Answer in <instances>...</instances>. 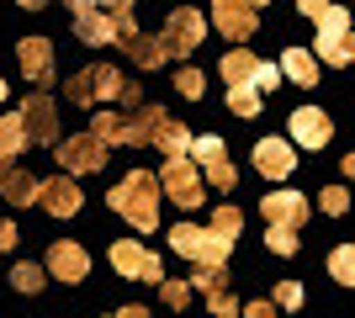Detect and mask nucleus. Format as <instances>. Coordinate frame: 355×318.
<instances>
[{
  "label": "nucleus",
  "instance_id": "1",
  "mask_svg": "<svg viewBox=\"0 0 355 318\" xmlns=\"http://www.w3.org/2000/svg\"><path fill=\"white\" fill-rule=\"evenodd\" d=\"M159 191H164V181L154 170H133V175H122L117 191H106V207L117 218H128L138 233H154L159 228Z\"/></svg>",
  "mask_w": 355,
  "mask_h": 318
},
{
  "label": "nucleus",
  "instance_id": "2",
  "mask_svg": "<svg viewBox=\"0 0 355 318\" xmlns=\"http://www.w3.org/2000/svg\"><path fill=\"white\" fill-rule=\"evenodd\" d=\"M170 249L175 255H186L196 265H228V255H234V239H223L218 228H196V223H175L170 228Z\"/></svg>",
  "mask_w": 355,
  "mask_h": 318
},
{
  "label": "nucleus",
  "instance_id": "3",
  "mask_svg": "<svg viewBox=\"0 0 355 318\" xmlns=\"http://www.w3.org/2000/svg\"><path fill=\"white\" fill-rule=\"evenodd\" d=\"M133 80H122L112 64H90L69 80V106H96V101H122Z\"/></svg>",
  "mask_w": 355,
  "mask_h": 318
},
{
  "label": "nucleus",
  "instance_id": "4",
  "mask_svg": "<svg viewBox=\"0 0 355 318\" xmlns=\"http://www.w3.org/2000/svg\"><path fill=\"white\" fill-rule=\"evenodd\" d=\"M159 181H164V191H170V202H175V207H186V212L207 202V175H196L191 154H164Z\"/></svg>",
  "mask_w": 355,
  "mask_h": 318
},
{
  "label": "nucleus",
  "instance_id": "5",
  "mask_svg": "<svg viewBox=\"0 0 355 318\" xmlns=\"http://www.w3.org/2000/svg\"><path fill=\"white\" fill-rule=\"evenodd\" d=\"M112 271H117L122 281H148V287H159V281H164L159 255L144 249L138 239H117V244H112Z\"/></svg>",
  "mask_w": 355,
  "mask_h": 318
},
{
  "label": "nucleus",
  "instance_id": "6",
  "mask_svg": "<svg viewBox=\"0 0 355 318\" xmlns=\"http://www.w3.org/2000/svg\"><path fill=\"white\" fill-rule=\"evenodd\" d=\"M164 48H170V59H191L196 48H202V37H207V16H196L191 6H180V11L164 16Z\"/></svg>",
  "mask_w": 355,
  "mask_h": 318
},
{
  "label": "nucleus",
  "instance_id": "7",
  "mask_svg": "<svg viewBox=\"0 0 355 318\" xmlns=\"http://www.w3.org/2000/svg\"><path fill=\"white\" fill-rule=\"evenodd\" d=\"M350 11L345 6H329L318 16V64H350Z\"/></svg>",
  "mask_w": 355,
  "mask_h": 318
},
{
  "label": "nucleus",
  "instance_id": "8",
  "mask_svg": "<svg viewBox=\"0 0 355 318\" xmlns=\"http://www.w3.org/2000/svg\"><path fill=\"white\" fill-rule=\"evenodd\" d=\"M53 154H59V165L69 170V175H96V170L106 165V143H101L96 133L59 138V143H53Z\"/></svg>",
  "mask_w": 355,
  "mask_h": 318
},
{
  "label": "nucleus",
  "instance_id": "9",
  "mask_svg": "<svg viewBox=\"0 0 355 318\" xmlns=\"http://www.w3.org/2000/svg\"><path fill=\"white\" fill-rule=\"evenodd\" d=\"M212 27L228 37V43H244L260 27V6L254 0H212Z\"/></svg>",
  "mask_w": 355,
  "mask_h": 318
},
{
  "label": "nucleus",
  "instance_id": "10",
  "mask_svg": "<svg viewBox=\"0 0 355 318\" xmlns=\"http://www.w3.org/2000/svg\"><path fill=\"white\" fill-rule=\"evenodd\" d=\"M191 154L202 159V170H207V186H212V191H234L239 175H234V165H228V143H223L218 133H202V138L191 143Z\"/></svg>",
  "mask_w": 355,
  "mask_h": 318
},
{
  "label": "nucleus",
  "instance_id": "11",
  "mask_svg": "<svg viewBox=\"0 0 355 318\" xmlns=\"http://www.w3.org/2000/svg\"><path fill=\"white\" fill-rule=\"evenodd\" d=\"M21 117H27V133L32 143H59V101L37 85V91L21 101Z\"/></svg>",
  "mask_w": 355,
  "mask_h": 318
},
{
  "label": "nucleus",
  "instance_id": "12",
  "mask_svg": "<svg viewBox=\"0 0 355 318\" xmlns=\"http://www.w3.org/2000/svg\"><path fill=\"white\" fill-rule=\"evenodd\" d=\"M191 287H202V297H207V308L218 318H239V303H234V292H228V271H223V265H202V260H196Z\"/></svg>",
  "mask_w": 355,
  "mask_h": 318
},
{
  "label": "nucleus",
  "instance_id": "13",
  "mask_svg": "<svg viewBox=\"0 0 355 318\" xmlns=\"http://www.w3.org/2000/svg\"><path fill=\"white\" fill-rule=\"evenodd\" d=\"M334 138V122H329L324 106H297L292 112V143L297 149H324Z\"/></svg>",
  "mask_w": 355,
  "mask_h": 318
},
{
  "label": "nucleus",
  "instance_id": "14",
  "mask_svg": "<svg viewBox=\"0 0 355 318\" xmlns=\"http://www.w3.org/2000/svg\"><path fill=\"white\" fill-rule=\"evenodd\" d=\"M37 202H43L53 218H74V212L85 207V191L69 181V170L64 175H53V181H37Z\"/></svg>",
  "mask_w": 355,
  "mask_h": 318
},
{
  "label": "nucleus",
  "instance_id": "15",
  "mask_svg": "<svg viewBox=\"0 0 355 318\" xmlns=\"http://www.w3.org/2000/svg\"><path fill=\"white\" fill-rule=\"evenodd\" d=\"M16 64L32 85H53V43L48 37H21L16 43Z\"/></svg>",
  "mask_w": 355,
  "mask_h": 318
},
{
  "label": "nucleus",
  "instance_id": "16",
  "mask_svg": "<svg viewBox=\"0 0 355 318\" xmlns=\"http://www.w3.org/2000/svg\"><path fill=\"white\" fill-rule=\"evenodd\" d=\"M254 170L270 175V181H286V175L297 170V149L282 143V138H260V143H254Z\"/></svg>",
  "mask_w": 355,
  "mask_h": 318
},
{
  "label": "nucleus",
  "instance_id": "17",
  "mask_svg": "<svg viewBox=\"0 0 355 318\" xmlns=\"http://www.w3.org/2000/svg\"><path fill=\"white\" fill-rule=\"evenodd\" d=\"M260 212H266L276 228H302L308 223V197H297V191H266V202H260Z\"/></svg>",
  "mask_w": 355,
  "mask_h": 318
},
{
  "label": "nucleus",
  "instance_id": "18",
  "mask_svg": "<svg viewBox=\"0 0 355 318\" xmlns=\"http://www.w3.org/2000/svg\"><path fill=\"white\" fill-rule=\"evenodd\" d=\"M48 276H59V281H85L90 276V255L80 249V244H69V239H59L53 249H48Z\"/></svg>",
  "mask_w": 355,
  "mask_h": 318
},
{
  "label": "nucleus",
  "instance_id": "19",
  "mask_svg": "<svg viewBox=\"0 0 355 318\" xmlns=\"http://www.w3.org/2000/svg\"><path fill=\"white\" fill-rule=\"evenodd\" d=\"M74 32H80V43L101 48L117 37V16L106 11V6H90V11H74Z\"/></svg>",
  "mask_w": 355,
  "mask_h": 318
},
{
  "label": "nucleus",
  "instance_id": "20",
  "mask_svg": "<svg viewBox=\"0 0 355 318\" xmlns=\"http://www.w3.org/2000/svg\"><path fill=\"white\" fill-rule=\"evenodd\" d=\"M27 138H32V133H27V117H21V112H0V170L21 159Z\"/></svg>",
  "mask_w": 355,
  "mask_h": 318
},
{
  "label": "nucleus",
  "instance_id": "21",
  "mask_svg": "<svg viewBox=\"0 0 355 318\" xmlns=\"http://www.w3.org/2000/svg\"><path fill=\"white\" fill-rule=\"evenodd\" d=\"M0 197L11 202V207H27V202H37V181H32L27 170L6 165V170H0Z\"/></svg>",
  "mask_w": 355,
  "mask_h": 318
},
{
  "label": "nucleus",
  "instance_id": "22",
  "mask_svg": "<svg viewBox=\"0 0 355 318\" xmlns=\"http://www.w3.org/2000/svg\"><path fill=\"white\" fill-rule=\"evenodd\" d=\"M128 48V59L138 64V69H159L164 59H170V48H164V37H144V32H138L133 43H122Z\"/></svg>",
  "mask_w": 355,
  "mask_h": 318
},
{
  "label": "nucleus",
  "instance_id": "23",
  "mask_svg": "<svg viewBox=\"0 0 355 318\" xmlns=\"http://www.w3.org/2000/svg\"><path fill=\"white\" fill-rule=\"evenodd\" d=\"M282 69H286V80H297V85H313V80H318V53H308V48H286Z\"/></svg>",
  "mask_w": 355,
  "mask_h": 318
},
{
  "label": "nucleus",
  "instance_id": "24",
  "mask_svg": "<svg viewBox=\"0 0 355 318\" xmlns=\"http://www.w3.org/2000/svg\"><path fill=\"white\" fill-rule=\"evenodd\" d=\"M191 143H196V138L186 133L175 117H159V127H154V149H164V154H191Z\"/></svg>",
  "mask_w": 355,
  "mask_h": 318
},
{
  "label": "nucleus",
  "instance_id": "25",
  "mask_svg": "<svg viewBox=\"0 0 355 318\" xmlns=\"http://www.w3.org/2000/svg\"><path fill=\"white\" fill-rule=\"evenodd\" d=\"M218 69H223V80H228V85H254V69H260V59H254V53H244V48H234V53H228Z\"/></svg>",
  "mask_w": 355,
  "mask_h": 318
},
{
  "label": "nucleus",
  "instance_id": "26",
  "mask_svg": "<svg viewBox=\"0 0 355 318\" xmlns=\"http://www.w3.org/2000/svg\"><path fill=\"white\" fill-rule=\"evenodd\" d=\"M159 117H164V106H133V117H128V143H154Z\"/></svg>",
  "mask_w": 355,
  "mask_h": 318
},
{
  "label": "nucleus",
  "instance_id": "27",
  "mask_svg": "<svg viewBox=\"0 0 355 318\" xmlns=\"http://www.w3.org/2000/svg\"><path fill=\"white\" fill-rule=\"evenodd\" d=\"M90 133L101 138L106 149H117V143H128V117H117V112H96V117H90Z\"/></svg>",
  "mask_w": 355,
  "mask_h": 318
},
{
  "label": "nucleus",
  "instance_id": "28",
  "mask_svg": "<svg viewBox=\"0 0 355 318\" xmlns=\"http://www.w3.org/2000/svg\"><path fill=\"white\" fill-rule=\"evenodd\" d=\"M260 85H228V112H234V117H254V112H260Z\"/></svg>",
  "mask_w": 355,
  "mask_h": 318
},
{
  "label": "nucleus",
  "instance_id": "29",
  "mask_svg": "<svg viewBox=\"0 0 355 318\" xmlns=\"http://www.w3.org/2000/svg\"><path fill=\"white\" fill-rule=\"evenodd\" d=\"M329 276L345 281V287H355V244H340V249L329 255Z\"/></svg>",
  "mask_w": 355,
  "mask_h": 318
},
{
  "label": "nucleus",
  "instance_id": "30",
  "mask_svg": "<svg viewBox=\"0 0 355 318\" xmlns=\"http://www.w3.org/2000/svg\"><path fill=\"white\" fill-rule=\"evenodd\" d=\"M175 91L186 96V101H202V91H207L202 69H175Z\"/></svg>",
  "mask_w": 355,
  "mask_h": 318
},
{
  "label": "nucleus",
  "instance_id": "31",
  "mask_svg": "<svg viewBox=\"0 0 355 318\" xmlns=\"http://www.w3.org/2000/svg\"><path fill=\"white\" fill-rule=\"evenodd\" d=\"M43 281H48V276L37 271V265H27V260H21V265H11V287H16V292H37Z\"/></svg>",
  "mask_w": 355,
  "mask_h": 318
},
{
  "label": "nucleus",
  "instance_id": "32",
  "mask_svg": "<svg viewBox=\"0 0 355 318\" xmlns=\"http://www.w3.org/2000/svg\"><path fill=\"white\" fill-rule=\"evenodd\" d=\"M212 228H218L223 239H239V228H244V212H239V207H218V212H212Z\"/></svg>",
  "mask_w": 355,
  "mask_h": 318
},
{
  "label": "nucleus",
  "instance_id": "33",
  "mask_svg": "<svg viewBox=\"0 0 355 318\" xmlns=\"http://www.w3.org/2000/svg\"><path fill=\"white\" fill-rule=\"evenodd\" d=\"M159 297H164V308H186V297H191V281L164 276V281H159Z\"/></svg>",
  "mask_w": 355,
  "mask_h": 318
},
{
  "label": "nucleus",
  "instance_id": "34",
  "mask_svg": "<svg viewBox=\"0 0 355 318\" xmlns=\"http://www.w3.org/2000/svg\"><path fill=\"white\" fill-rule=\"evenodd\" d=\"M266 244L276 249V255H297V228H276V223H270Z\"/></svg>",
  "mask_w": 355,
  "mask_h": 318
},
{
  "label": "nucleus",
  "instance_id": "35",
  "mask_svg": "<svg viewBox=\"0 0 355 318\" xmlns=\"http://www.w3.org/2000/svg\"><path fill=\"white\" fill-rule=\"evenodd\" d=\"M345 207H350V191H345V186H324V212L329 218H340Z\"/></svg>",
  "mask_w": 355,
  "mask_h": 318
},
{
  "label": "nucleus",
  "instance_id": "36",
  "mask_svg": "<svg viewBox=\"0 0 355 318\" xmlns=\"http://www.w3.org/2000/svg\"><path fill=\"white\" fill-rule=\"evenodd\" d=\"M276 303L282 308H302V287H297V281H282V287H276Z\"/></svg>",
  "mask_w": 355,
  "mask_h": 318
},
{
  "label": "nucleus",
  "instance_id": "37",
  "mask_svg": "<svg viewBox=\"0 0 355 318\" xmlns=\"http://www.w3.org/2000/svg\"><path fill=\"white\" fill-rule=\"evenodd\" d=\"M254 85H260V91H270V85H282V69L260 59V69H254Z\"/></svg>",
  "mask_w": 355,
  "mask_h": 318
},
{
  "label": "nucleus",
  "instance_id": "38",
  "mask_svg": "<svg viewBox=\"0 0 355 318\" xmlns=\"http://www.w3.org/2000/svg\"><path fill=\"white\" fill-rule=\"evenodd\" d=\"M297 6H302V16H313V21H318V16H324L334 0H297Z\"/></svg>",
  "mask_w": 355,
  "mask_h": 318
},
{
  "label": "nucleus",
  "instance_id": "39",
  "mask_svg": "<svg viewBox=\"0 0 355 318\" xmlns=\"http://www.w3.org/2000/svg\"><path fill=\"white\" fill-rule=\"evenodd\" d=\"M270 313H276V303H250L244 308V318H270Z\"/></svg>",
  "mask_w": 355,
  "mask_h": 318
},
{
  "label": "nucleus",
  "instance_id": "40",
  "mask_svg": "<svg viewBox=\"0 0 355 318\" xmlns=\"http://www.w3.org/2000/svg\"><path fill=\"white\" fill-rule=\"evenodd\" d=\"M0 249H16V228L6 223V218H0Z\"/></svg>",
  "mask_w": 355,
  "mask_h": 318
},
{
  "label": "nucleus",
  "instance_id": "41",
  "mask_svg": "<svg viewBox=\"0 0 355 318\" xmlns=\"http://www.w3.org/2000/svg\"><path fill=\"white\" fill-rule=\"evenodd\" d=\"M101 6H106L112 16H128V11H133V0H101Z\"/></svg>",
  "mask_w": 355,
  "mask_h": 318
},
{
  "label": "nucleus",
  "instance_id": "42",
  "mask_svg": "<svg viewBox=\"0 0 355 318\" xmlns=\"http://www.w3.org/2000/svg\"><path fill=\"white\" fill-rule=\"evenodd\" d=\"M16 6H27V11H43V6H53V0H16Z\"/></svg>",
  "mask_w": 355,
  "mask_h": 318
},
{
  "label": "nucleus",
  "instance_id": "43",
  "mask_svg": "<svg viewBox=\"0 0 355 318\" xmlns=\"http://www.w3.org/2000/svg\"><path fill=\"white\" fill-rule=\"evenodd\" d=\"M90 6H101V0H69V11H90Z\"/></svg>",
  "mask_w": 355,
  "mask_h": 318
},
{
  "label": "nucleus",
  "instance_id": "44",
  "mask_svg": "<svg viewBox=\"0 0 355 318\" xmlns=\"http://www.w3.org/2000/svg\"><path fill=\"white\" fill-rule=\"evenodd\" d=\"M345 175H350V181H355V154H345Z\"/></svg>",
  "mask_w": 355,
  "mask_h": 318
},
{
  "label": "nucleus",
  "instance_id": "45",
  "mask_svg": "<svg viewBox=\"0 0 355 318\" xmlns=\"http://www.w3.org/2000/svg\"><path fill=\"white\" fill-rule=\"evenodd\" d=\"M350 64H355V32H350Z\"/></svg>",
  "mask_w": 355,
  "mask_h": 318
},
{
  "label": "nucleus",
  "instance_id": "46",
  "mask_svg": "<svg viewBox=\"0 0 355 318\" xmlns=\"http://www.w3.org/2000/svg\"><path fill=\"white\" fill-rule=\"evenodd\" d=\"M0 106H6V80H0Z\"/></svg>",
  "mask_w": 355,
  "mask_h": 318
},
{
  "label": "nucleus",
  "instance_id": "47",
  "mask_svg": "<svg viewBox=\"0 0 355 318\" xmlns=\"http://www.w3.org/2000/svg\"><path fill=\"white\" fill-rule=\"evenodd\" d=\"M254 6H266V0H254Z\"/></svg>",
  "mask_w": 355,
  "mask_h": 318
}]
</instances>
